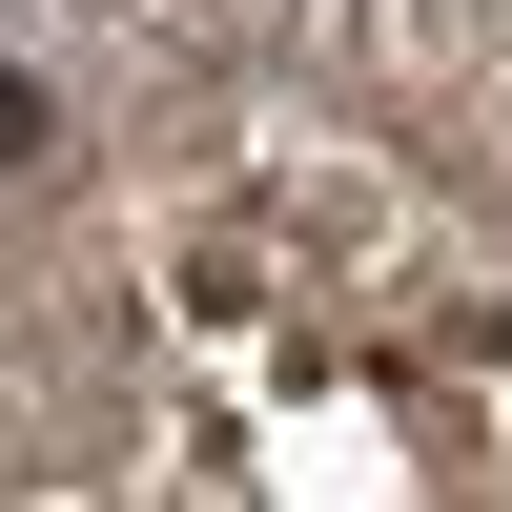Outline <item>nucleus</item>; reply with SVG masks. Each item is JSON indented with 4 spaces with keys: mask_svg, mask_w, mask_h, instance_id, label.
<instances>
[{
    "mask_svg": "<svg viewBox=\"0 0 512 512\" xmlns=\"http://www.w3.org/2000/svg\"><path fill=\"white\" fill-rule=\"evenodd\" d=\"M62 164V103H41V62H0V185H41Z\"/></svg>",
    "mask_w": 512,
    "mask_h": 512,
    "instance_id": "f257e3e1",
    "label": "nucleus"
}]
</instances>
